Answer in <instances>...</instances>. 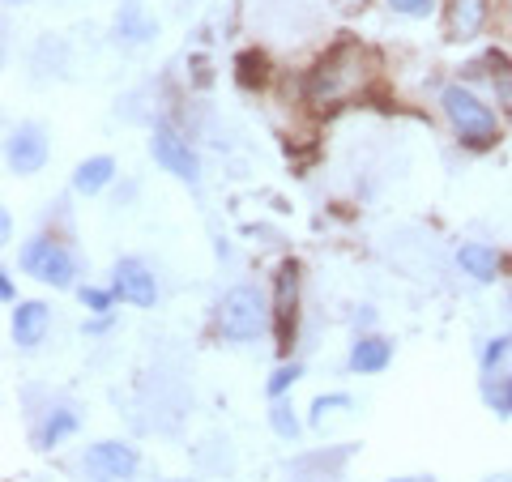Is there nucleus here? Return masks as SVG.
<instances>
[{
	"mask_svg": "<svg viewBox=\"0 0 512 482\" xmlns=\"http://www.w3.org/2000/svg\"><path fill=\"white\" fill-rule=\"evenodd\" d=\"M491 64H495V77H491V82H495V99H500L508 107V116H512V64L504 56H495V52H491Z\"/></svg>",
	"mask_w": 512,
	"mask_h": 482,
	"instance_id": "a211bd4d",
	"label": "nucleus"
},
{
	"mask_svg": "<svg viewBox=\"0 0 512 482\" xmlns=\"http://www.w3.org/2000/svg\"><path fill=\"white\" fill-rule=\"evenodd\" d=\"M5 154H9V167L18 171V175L43 171V163H47V137H43V128L39 124H18L9 133Z\"/></svg>",
	"mask_w": 512,
	"mask_h": 482,
	"instance_id": "6e6552de",
	"label": "nucleus"
},
{
	"mask_svg": "<svg viewBox=\"0 0 512 482\" xmlns=\"http://www.w3.org/2000/svg\"><path fill=\"white\" fill-rule=\"evenodd\" d=\"M299 376H303V372H299V363H282V367H278V372H274V376H269V384H265V389H269V397H274V401H278V397H282L286 389H291V384H295Z\"/></svg>",
	"mask_w": 512,
	"mask_h": 482,
	"instance_id": "aec40b11",
	"label": "nucleus"
},
{
	"mask_svg": "<svg viewBox=\"0 0 512 482\" xmlns=\"http://www.w3.org/2000/svg\"><path fill=\"white\" fill-rule=\"evenodd\" d=\"M82 465L94 482H120V478H133L137 453H133V444H124V440H99L86 448Z\"/></svg>",
	"mask_w": 512,
	"mask_h": 482,
	"instance_id": "423d86ee",
	"label": "nucleus"
},
{
	"mask_svg": "<svg viewBox=\"0 0 512 482\" xmlns=\"http://www.w3.org/2000/svg\"><path fill=\"white\" fill-rule=\"evenodd\" d=\"M116 35H120L124 43H146V39L158 35V22L137 5V0H128V5L116 13Z\"/></svg>",
	"mask_w": 512,
	"mask_h": 482,
	"instance_id": "ddd939ff",
	"label": "nucleus"
},
{
	"mask_svg": "<svg viewBox=\"0 0 512 482\" xmlns=\"http://www.w3.org/2000/svg\"><path fill=\"white\" fill-rule=\"evenodd\" d=\"M508 350H512V337H495V342L483 350V367H495V363L508 355Z\"/></svg>",
	"mask_w": 512,
	"mask_h": 482,
	"instance_id": "393cba45",
	"label": "nucleus"
},
{
	"mask_svg": "<svg viewBox=\"0 0 512 482\" xmlns=\"http://www.w3.org/2000/svg\"><path fill=\"white\" fill-rule=\"evenodd\" d=\"M397 482H414V478H397Z\"/></svg>",
	"mask_w": 512,
	"mask_h": 482,
	"instance_id": "c85d7f7f",
	"label": "nucleus"
},
{
	"mask_svg": "<svg viewBox=\"0 0 512 482\" xmlns=\"http://www.w3.org/2000/svg\"><path fill=\"white\" fill-rule=\"evenodd\" d=\"M22 265H26V273H35L39 282L56 286V291L73 286V273H77L69 248L52 244V239H30V244L22 248Z\"/></svg>",
	"mask_w": 512,
	"mask_h": 482,
	"instance_id": "20e7f679",
	"label": "nucleus"
},
{
	"mask_svg": "<svg viewBox=\"0 0 512 482\" xmlns=\"http://www.w3.org/2000/svg\"><path fill=\"white\" fill-rule=\"evenodd\" d=\"M0 295H5V303L18 299V291H13V282H9V273H5V269H0Z\"/></svg>",
	"mask_w": 512,
	"mask_h": 482,
	"instance_id": "a878e982",
	"label": "nucleus"
},
{
	"mask_svg": "<svg viewBox=\"0 0 512 482\" xmlns=\"http://www.w3.org/2000/svg\"><path fill=\"white\" fill-rule=\"evenodd\" d=\"M47 325H52V312L43 303H18L13 308V342L18 346H39Z\"/></svg>",
	"mask_w": 512,
	"mask_h": 482,
	"instance_id": "9b49d317",
	"label": "nucleus"
},
{
	"mask_svg": "<svg viewBox=\"0 0 512 482\" xmlns=\"http://www.w3.org/2000/svg\"><path fill=\"white\" fill-rule=\"evenodd\" d=\"M116 295L128 299L133 308H154V295H158L154 273L141 261H133V256H124V261L116 265Z\"/></svg>",
	"mask_w": 512,
	"mask_h": 482,
	"instance_id": "1a4fd4ad",
	"label": "nucleus"
},
{
	"mask_svg": "<svg viewBox=\"0 0 512 482\" xmlns=\"http://www.w3.org/2000/svg\"><path fill=\"white\" fill-rule=\"evenodd\" d=\"M269 423H274V431L282 440H295L299 436V419L291 414V406L286 401H274V410H269Z\"/></svg>",
	"mask_w": 512,
	"mask_h": 482,
	"instance_id": "6ab92c4d",
	"label": "nucleus"
},
{
	"mask_svg": "<svg viewBox=\"0 0 512 482\" xmlns=\"http://www.w3.org/2000/svg\"><path fill=\"white\" fill-rule=\"evenodd\" d=\"M457 265L466 269L474 282H491L495 273H500V256H495L491 248H483V244H466L457 252Z\"/></svg>",
	"mask_w": 512,
	"mask_h": 482,
	"instance_id": "4468645a",
	"label": "nucleus"
},
{
	"mask_svg": "<svg viewBox=\"0 0 512 482\" xmlns=\"http://www.w3.org/2000/svg\"><path fill=\"white\" fill-rule=\"evenodd\" d=\"M154 158H158V167L175 175V180H188V184H197V180H201L197 154L188 150V141L175 133L171 124H158V128H154Z\"/></svg>",
	"mask_w": 512,
	"mask_h": 482,
	"instance_id": "0eeeda50",
	"label": "nucleus"
},
{
	"mask_svg": "<svg viewBox=\"0 0 512 482\" xmlns=\"http://www.w3.org/2000/svg\"><path fill=\"white\" fill-rule=\"evenodd\" d=\"M483 482H512V474H491V478H483Z\"/></svg>",
	"mask_w": 512,
	"mask_h": 482,
	"instance_id": "cd10ccee",
	"label": "nucleus"
},
{
	"mask_svg": "<svg viewBox=\"0 0 512 482\" xmlns=\"http://www.w3.org/2000/svg\"><path fill=\"white\" fill-rule=\"evenodd\" d=\"M491 0H448V35L457 43L478 39V30L487 26Z\"/></svg>",
	"mask_w": 512,
	"mask_h": 482,
	"instance_id": "9d476101",
	"label": "nucleus"
},
{
	"mask_svg": "<svg viewBox=\"0 0 512 482\" xmlns=\"http://www.w3.org/2000/svg\"><path fill=\"white\" fill-rule=\"evenodd\" d=\"M82 303L90 312H111V291H99V286H86L82 291Z\"/></svg>",
	"mask_w": 512,
	"mask_h": 482,
	"instance_id": "b1692460",
	"label": "nucleus"
},
{
	"mask_svg": "<svg viewBox=\"0 0 512 482\" xmlns=\"http://www.w3.org/2000/svg\"><path fill=\"white\" fill-rule=\"evenodd\" d=\"M338 406H350V397H346V393H329V397H316V401H312V419L320 423V419H325V410H338Z\"/></svg>",
	"mask_w": 512,
	"mask_h": 482,
	"instance_id": "5701e85b",
	"label": "nucleus"
},
{
	"mask_svg": "<svg viewBox=\"0 0 512 482\" xmlns=\"http://www.w3.org/2000/svg\"><path fill=\"white\" fill-rule=\"evenodd\" d=\"M269 316H274V308H269L256 286H231L218 303V329L227 342H252L269 325Z\"/></svg>",
	"mask_w": 512,
	"mask_h": 482,
	"instance_id": "7ed1b4c3",
	"label": "nucleus"
},
{
	"mask_svg": "<svg viewBox=\"0 0 512 482\" xmlns=\"http://www.w3.org/2000/svg\"><path fill=\"white\" fill-rule=\"evenodd\" d=\"M359 60H363V52L355 43H342V47H333V52L325 56L312 69V77H308V103H316V107H338L350 90H355V82H359Z\"/></svg>",
	"mask_w": 512,
	"mask_h": 482,
	"instance_id": "f257e3e1",
	"label": "nucleus"
},
{
	"mask_svg": "<svg viewBox=\"0 0 512 482\" xmlns=\"http://www.w3.org/2000/svg\"><path fill=\"white\" fill-rule=\"evenodd\" d=\"M0 235L13 239V218H9V214H0Z\"/></svg>",
	"mask_w": 512,
	"mask_h": 482,
	"instance_id": "bb28decb",
	"label": "nucleus"
},
{
	"mask_svg": "<svg viewBox=\"0 0 512 482\" xmlns=\"http://www.w3.org/2000/svg\"><path fill=\"white\" fill-rule=\"evenodd\" d=\"M487 401L495 406V414H500V419H508V414H512V380L491 384V389H487Z\"/></svg>",
	"mask_w": 512,
	"mask_h": 482,
	"instance_id": "4be33fe9",
	"label": "nucleus"
},
{
	"mask_svg": "<svg viewBox=\"0 0 512 482\" xmlns=\"http://www.w3.org/2000/svg\"><path fill=\"white\" fill-rule=\"evenodd\" d=\"M440 103H444L448 120H453V128H457L461 146H470V150H487V146H495V141H500V124H495V111H491L487 103H478L470 90L448 86Z\"/></svg>",
	"mask_w": 512,
	"mask_h": 482,
	"instance_id": "f03ea898",
	"label": "nucleus"
},
{
	"mask_svg": "<svg viewBox=\"0 0 512 482\" xmlns=\"http://www.w3.org/2000/svg\"><path fill=\"white\" fill-rule=\"evenodd\" d=\"M235 77H239V86H265V77H269V64L261 52H244L235 60Z\"/></svg>",
	"mask_w": 512,
	"mask_h": 482,
	"instance_id": "f3484780",
	"label": "nucleus"
},
{
	"mask_svg": "<svg viewBox=\"0 0 512 482\" xmlns=\"http://www.w3.org/2000/svg\"><path fill=\"white\" fill-rule=\"evenodd\" d=\"M295 320H299V265L286 261L274 278V337L282 355H291L295 346Z\"/></svg>",
	"mask_w": 512,
	"mask_h": 482,
	"instance_id": "39448f33",
	"label": "nucleus"
},
{
	"mask_svg": "<svg viewBox=\"0 0 512 482\" xmlns=\"http://www.w3.org/2000/svg\"><path fill=\"white\" fill-rule=\"evenodd\" d=\"M436 5H440V0H389V9L402 13V18H427Z\"/></svg>",
	"mask_w": 512,
	"mask_h": 482,
	"instance_id": "412c9836",
	"label": "nucleus"
},
{
	"mask_svg": "<svg viewBox=\"0 0 512 482\" xmlns=\"http://www.w3.org/2000/svg\"><path fill=\"white\" fill-rule=\"evenodd\" d=\"M9 5H22V0H9Z\"/></svg>",
	"mask_w": 512,
	"mask_h": 482,
	"instance_id": "c756f323",
	"label": "nucleus"
},
{
	"mask_svg": "<svg viewBox=\"0 0 512 482\" xmlns=\"http://www.w3.org/2000/svg\"><path fill=\"white\" fill-rule=\"evenodd\" d=\"M73 431H77V410L60 406V410H52V419H47V427L39 431V448H52L64 436H73Z\"/></svg>",
	"mask_w": 512,
	"mask_h": 482,
	"instance_id": "dca6fc26",
	"label": "nucleus"
},
{
	"mask_svg": "<svg viewBox=\"0 0 512 482\" xmlns=\"http://www.w3.org/2000/svg\"><path fill=\"white\" fill-rule=\"evenodd\" d=\"M393 359V346L384 342V337H359L355 350H350V372H359V376H376L384 372Z\"/></svg>",
	"mask_w": 512,
	"mask_h": 482,
	"instance_id": "f8f14e48",
	"label": "nucleus"
},
{
	"mask_svg": "<svg viewBox=\"0 0 512 482\" xmlns=\"http://www.w3.org/2000/svg\"><path fill=\"white\" fill-rule=\"evenodd\" d=\"M111 175H116V163H111L107 154H94V158H86L82 167H77V175H73V188L77 192H99V188H107L111 184Z\"/></svg>",
	"mask_w": 512,
	"mask_h": 482,
	"instance_id": "2eb2a0df",
	"label": "nucleus"
}]
</instances>
